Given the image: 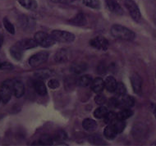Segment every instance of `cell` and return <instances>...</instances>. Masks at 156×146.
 Returning <instances> with one entry per match:
<instances>
[{"mask_svg":"<svg viewBox=\"0 0 156 146\" xmlns=\"http://www.w3.org/2000/svg\"><path fill=\"white\" fill-rule=\"evenodd\" d=\"M92 76L90 75H85L80 77L79 81H78V85L81 87H87L90 85L92 83Z\"/></svg>","mask_w":156,"mask_h":146,"instance_id":"d4e9b609","label":"cell"},{"mask_svg":"<svg viewBox=\"0 0 156 146\" xmlns=\"http://www.w3.org/2000/svg\"><path fill=\"white\" fill-rule=\"evenodd\" d=\"M84 5L94 9H99L100 8V0H82Z\"/></svg>","mask_w":156,"mask_h":146,"instance_id":"f1b7e54d","label":"cell"},{"mask_svg":"<svg viewBox=\"0 0 156 146\" xmlns=\"http://www.w3.org/2000/svg\"><path fill=\"white\" fill-rule=\"evenodd\" d=\"M125 7L129 12V14L132 16V18L135 22H139L141 18V14L137 4L136 3L134 0H125L124 2Z\"/></svg>","mask_w":156,"mask_h":146,"instance_id":"5b68a950","label":"cell"},{"mask_svg":"<svg viewBox=\"0 0 156 146\" xmlns=\"http://www.w3.org/2000/svg\"><path fill=\"white\" fill-rule=\"evenodd\" d=\"M35 40L37 42L39 45L44 47V48H48V47L53 46L56 41L52 38L51 35H48L47 33L43 31H39L35 33Z\"/></svg>","mask_w":156,"mask_h":146,"instance_id":"277c9868","label":"cell"},{"mask_svg":"<svg viewBox=\"0 0 156 146\" xmlns=\"http://www.w3.org/2000/svg\"><path fill=\"white\" fill-rule=\"evenodd\" d=\"M3 26L5 27V29L8 30V32L12 34V35H13L15 34V28H14V26L11 23V22L9 21V20L5 17V18H3Z\"/></svg>","mask_w":156,"mask_h":146,"instance_id":"1f68e13d","label":"cell"},{"mask_svg":"<svg viewBox=\"0 0 156 146\" xmlns=\"http://www.w3.org/2000/svg\"><path fill=\"white\" fill-rule=\"evenodd\" d=\"M145 129L144 128V126H143V125H136L134 127V128H133V133H135V137H138V138H140V137H144V135H145Z\"/></svg>","mask_w":156,"mask_h":146,"instance_id":"83f0119b","label":"cell"},{"mask_svg":"<svg viewBox=\"0 0 156 146\" xmlns=\"http://www.w3.org/2000/svg\"><path fill=\"white\" fill-rule=\"evenodd\" d=\"M1 101H2V99H1V96H0V102H1Z\"/></svg>","mask_w":156,"mask_h":146,"instance_id":"7bdbcfd3","label":"cell"},{"mask_svg":"<svg viewBox=\"0 0 156 146\" xmlns=\"http://www.w3.org/2000/svg\"><path fill=\"white\" fill-rule=\"evenodd\" d=\"M114 93H115L116 95H117L118 97H121V96H122V95H126V86L124 85V84L121 83V82H120V83H118Z\"/></svg>","mask_w":156,"mask_h":146,"instance_id":"4dcf8cb0","label":"cell"},{"mask_svg":"<svg viewBox=\"0 0 156 146\" xmlns=\"http://www.w3.org/2000/svg\"><path fill=\"white\" fill-rule=\"evenodd\" d=\"M3 36L1 34H0V49H1V47L3 45Z\"/></svg>","mask_w":156,"mask_h":146,"instance_id":"60d3db41","label":"cell"},{"mask_svg":"<svg viewBox=\"0 0 156 146\" xmlns=\"http://www.w3.org/2000/svg\"><path fill=\"white\" fill-rule=\"evenodd\" d=\"M82 127L85 130L88 131L94 130L97 128V123L94 120L91 118H86L82 122Z\"/></svg>","mask_w":156,"mask_h":146,"instance_id":"ffe728a7","label":"cell"},{"mask_svg":"<svg viewBox=\"0 0 156 146\" xmlns=\"http://www.w3.org/2000/svg\"><path fill=\"white\" fill-rule=\"evenodd\" d=\"M17 1L23 8H27L28 10L34 11L38 8V4L35 0H17Z\"/></svg>","mask_w":156,"mask_h":146,"instance_id":"d6986e66","label":"cell"},{"mask_svg":"<svg viewBox=\"0 0 156 146\" xmlns=\"http://www.w3.org/2000/svg\"><path fill=\"white\" fill-rule=\"evenodd\" d=\"M154 22H155V24H156V11H155V12H154Z\"/></svg>","mask_w":156,"mask_h":146,"instance_id":"b9f144b4","label":"cell"},{"mask_svg":"<svg viewBox=\"0 0 156 146\" xmlns=\"http://www.w3.org/2000/svg\"><path fill=\"white\" fill-rule=\"evenodd\" d=\"M117 134H118V132H117L115 127H113V125L112 123L108 124V126L105 127V130H104V135H105V137L107 140H109V141L113 140V139L115 138Z\"/></svg>","mask_w":156,"mask_h":146,"instance_id":"2e32d148","label":"cell"},{"mask_svg":"<svg viewBox=\"0 0 156 146\" xmlns=\"http://www.w3.org/2000/svg\"><path fill=\"white\" fill-rule=\"evenodd\" d=\"M10 54H11V56L13 57L14 59L19 61V60L22 59V49L16 44V45L11 47Z\"/></svg>","mask_w":156,"mask_h":146,"instance_id":"7402d4cb","label":"cell"},{"mask_svg":"<svg viewBox=\"0 0 156 146\" xmlns=\"http://www.w3.org/2000/svg\"><path fill=\"white\" fill-rule=\"evenodd\" d=\"M69 59V52L66 49H61L54 55V60L55 62L58 63H63V62H67Z\"/></svg>","mask_w":156,"mask_h":146,"instance_id":"7c38bea8","label":"cell"},{"mask_svg":"<svg viewBox=\"0 0 156 146\" xmlns=\"http://www.w3.org/2000/svg\"><path fill=\"white\" fill-rule=\"evenodd\" d=\"M155 78H156V73H155Z\"/></svg>","mask_w":156,"mask_h":146,"instance_id":"ee69618b","label":"cell"},{"mask_svg":"<svg viewBox=\"0 0 156 146\" xmlns=\"http://www.w3.org/2000/svg\"><path fill=\"white\" fill-rule=\"evenodd\" d=\"M108 109L105 106H100L99 108H97L94 112V116L96 117V118H104L105 116H106V114L108 113Z\"/></svg>","mask_w":156,"mask_h":146,"instance_id":"484cf974","label":"cell"},{"mask_svg":"<svg viewBox=\"0 0 156 146\" xmlns=\"http://www.w3.org/2000/svg\"><path fill=\"white\" fill-rule=\"evenodd\" d=\"M86 68H87L86 63L80 62V61H76L72 64L70 69L72 72L75 73V74H81L86 70Z\"/></svg>","mask_w":156,"mask_h":146,"instance_id":"9a60e30c","label":"cell"},{"mask_svg":"<svg viewBox=\"0 0 156 146\" xmlns=\"http://www.w3.org/2000/svg\"><path fill=\"white\" fill-rule=\"evenodd\" d=\"M50 35L56 42L60 43H72L75 40V35L64 30H53Z\"/></svg>","mask_w":156,"mask_h":146,"instance_id":"3957f363","label":"cell"},{"mask_svg":"<svg viewBox=\"0 0 156 146\" xmlns=\"http://www.w3.org/2000/svg\"><path fill=\"white\" fill-rule=\"evenodd\" d=\"M112 124L113 125V127H115L118 134L122 132L124 129H125V127H126V123L124 122V120L116 119L114 122H112Z\"/></svg>","mask_w":156,"mask_h":146,"instance_id":"4316f807","label":"cell"},{"mask_svg":"<svg viewBox=\"0 0 156 146\" xmlns=\"http://www.w3.org/2000/svg\"><path fill=\"white\" fill-rule=\"evenodd\" d=\"M13 94V81L6 80L3 81L0 88V96L3 103H7L11 99L12 95Z\"/></svg>","mask_w":156,"mask_h":146,"instance_id":"7a4b0ae2","label":"cell"},{"mask_svg":"<svg viewBox=\"0 0 156 146\" xmlns=\"http://www.w3.org/2000/svg\"><path fill=\"white\" fill-rule=\"evenodd\" d=\"M105 4L108 10L117 15H122L123 9L117 0H105Z\"/></svg>","mask_w":156,"mask_h":146,"instance_id":"9c48e42d","label":"cell"},{"mask_svg":"<svg viewBox=\"0 0 156 146\" xmlns=\"http://www.w3.org/2000/svg\"><path fill=\"white\" fill-rule=\"evenodd\" d=\"M131 83L134 92L137 95H140L142 91V79L137 73H132L131 76Z\"/></svg>","mask_w":156,"mask_h":146,"instance_id":"ba28073f","label":"cell"},{"mask_svg":"<svg viewBox=\"0 0 156 146\" xmlns=\"http://www.w3.org/2000/svg\"><path fill=\"white\" fill-rule=\"evenodd\" d=\"M116 119H118V116H117V114L113 113V112H110V113H108L106 114V116L104 117V120H105V123L107 124H110L112 122H113Z\"/></svg>","mask_w":156,"mask_h":146,"instance_id":"d6a6232c","label":"cell"},{"mask_svg":"<svg viewBox=\"0 0 156 146\" xmlns=\"http://www.w3.org/2000/svg\"><path fill=\"white\" fill-rule=\"evenodd\" d=\"M51 75V72L48 70H41L35 73V76L40 79H47Z\"/></svg>","mask_w":156,"mask_h":146,"instance_id":"836d02e7","label":"cell"},{"mask_svg":"<svg viewBox=\"0 0 156 146\" xmlns=\"http://www.w3.org/2000/svg\"><path fill=\"white\" fill-rule=\"evenodd\" d=\"M70 22L76 26H84L86 24V16L84 14L78 13L70 20Z\"/></svg>","mask_w":156,"mask_h":146,"instance_id":"603a6c76","label":"cell"},{"mask_svg":"<svg viewBox=\"0 0 156 146\" xmlns=\"http://www.w3.org/2000/svg\"><path fill=\"white\" fill-rule=\"evenodd\" d=\"M53 3H63V4H67V3H73L74 0H50Z\"/></svg>","mask_w":156,"mask_h":146,"instance_id":"74e56055","label":"cell"},{"mask_svg":"<svg viewBox=\"0 0 156 146\" xmlns=\"http://www.w3.org/2000/svg\"><path fill=\"white\" fill-rule=\"evenodd\" d=\"M90 44L94 49L98 50H102L105 51L108 48V41L103 36H96L90 41Z\"/></svg>","mask_w":156,"mask_h":146,"instance_id":"52a82bcc","label":"cell"},{"mask_svg":"<svg viewBox=\"0 0 156 146\" xmlns=\"http://www.w3.org/2000/svg\"><path fill=\"white\" fill-rule=\"evenodd\" d=\"M0 68H2V69H6V70H8V69H12V67L10 63H8V62H3L2 64H0Z\"/></svg>","mask_w":156,"mask_h":146,"instance_id":"f35d334b","label":"cell"},{"mask_svg":"<svg viewBox=\"0 0 156 146\" xmlns=\"http://www.w3.org/2000/svg\"><path fill=\"white\" fill-rule=\"evenodd\" d=\"M35 25V22H33L32 19H30L28 16H23L22 18H21V26L25 30L28 29H32L33 26Z\"/></svg>","mask_w":156,"mask_h":146,"instance_id":"cb8c5ba5","label":"cell"},{"mask_svg":"<svg viewBox=\"0 0 156 146\" xmlns=\"http://www.w3.org/2000/svg\"><path fill=\"white\" fill-rule=\"evenodd\" d=\"M110 32L114 38L122 40H133L136 37V34L132 30L122 25H113L111 27Z\"/></svg>","mask_w":156,"mask_h":146,"instance_id":"6da1fadb","label":"cell"},{"mask_svg":"<svg viewBox=\"0 0 156 146\" xmlns=\"http://www.w3.org/2000/svg\"><path fill=\"white\" fill-rule=\"evenodd\" d=\"M94 101H95V103H96L97 104H99V105H103V104L106 102V98H105V95L98 94V95H97L96 97L94 98Z\"/></svg>","mask_w":156,"mask_h":146,"instance_id":"e575fe53","label":"cell"},{"mask_svg":"<svg viewBox=\"0 0 156 146\" xmlns=\"http://www.w3.org/2000/svg\"><path fill=\"white\" fill-rule=\"evenodd\" d=\"M25 93L24 85L19 80H13V95L16 98H21Z\"/></svg>","mask_w":156,"mask_h":146,"instance_id":"5bb4252c","label":"cell"},{"mask_svg":"<svg viewBox=\"0 0 156 146\" xmlns=\"http://www.w3.org/2000/svg\"><path fill=\"white\" fill-rule=\"evenodd\" d=\"M67 138V136H66V133L64 131H58V132L57 133L56 136H55V139H56V141H64L65 139Z\"/></svg>","mask_w":156,"mask_h":146,"instance_id":"8d00e7d4","label":"cell"},{"mask_svg":"<svg viewBox=\"0 0 156 146\" xmlns=\"http://www.w3.org/2000/svg\"><path fill=\"white\" fill-rule=\"evenodd\" d=\"M34 87H35V91L37 92L38 95H45L47 94V89H46L45 84L44 83L43 81L39 79L35 82V85H34Z\"/></svg>","mask_w":156,"mask_h":146,"instance_id":"ac0fdd59","label":"cell"},{"mask_svg":"<svg viewBox=\"0 0 156 146\" xmlns=\"http://www.w3.org/2000/svg\"><path fill=\"white\" fill-rule=\"evenodd\" d=\"M92 90L96 94H100L102 92L103 89H105V81L100 77H96L92 81V83L90 85Z\"/></svg>","mask_w":156,"mask_h":146,"instance_id":"8fae6325","label":"cell"},{"mask_svg":"<svg viewBox=\"0 0 156 146\" xmlns=\"http://www.w3.org/2000/svg\"><path fill=\"white\" fill-rule=\"evenodd\" d=\"M151 108V110H152V113H153L154 115V116H155V118H156V104L155 103H152Z\"/></svg>","mask_w":156,"mask_h":146,"instance_id":"ab89813d","label":"cell"},{"mask_svg":"<svg viewBox=\"0 0 156 146\" xmlns=\"http://www.w3.org/2000/svg\"><path fill=\"white\" fill-rule=\"evenodd\" d=\"M48 58V54L47 52H40L33 55L29 59V64L33 68H36L38 66L43 64Z\"/></svg>","mask_w":156,"mask_h":146,"instance_id":"8992f818","label":"cell"},{"mask_svg":"<svg viewBox=\"0 0 156 146\" xmlns=\"http://www.w3.org/2000/svg\"><path fill=\"white\" fill-rule=\"evenodd\" d=\"M48 86H49L50 89H57V88L59 87V82L57 81V80H55V79H52L48 82Z\"/></svg>","mask_w":156,"mask_h":146,"instance_id":"d590c367","label":"cell"},{"mask_svg":"<svg viewBox=\"0 0 156 146\" xmlns=\"http://www.w3.org/2000/svg\"><path fill=\"white\" fill-rule=\"evenodd\" d=\"M16 45L20 47L22 50H25V49L27 50V49H34L35 47H37L39 44L35 41V39L34 40L33 39H23L19 41L18 43H16Z\"/></svg>","mask_w":156,"mask_h":146,"instance_id":"30bf717a","label":"cell"},{"mask_svg":"<svg viewBox=\"0 0 156 146\" xmlns=\"http://www.w3.org/2000/svg\"><path fill=\"white\" fill-rule=\"evenodd\" d=\"M119 98H120V99H119V107L121 106V107H123V108H131V107L134 106L135 99L132 96L124 95Z\"/></svg>","mask_w":156,"mask_h":146,"instance_id":"4fadbf2b","label":"cell"},{"mask_svg":"<svg viewBox=\"0 0 156 146\" xmlns=\"http://www.w3.org/2000/svg\"><path fill=\"white\" fill-rule=\"evenodd\" d=\"M54 143V141L51 136L49 135H42L39 141V144L40 145H52Z\"/></svg>","mask_w":156,"mask_h":146,"instance_id":"f546056e","label":"cell"},{"mask_svg":"<svg viewBox=\"0 0 156 146\" xmlns=\"http://www.w3.org/2000/svg\"><path fill=\"white\" fill-rule=\"evenodd\" d=\"M133 115V111L131 110L129 108H124L121 111L117 113L118 119L120 120H126Z\"/></svg>","mask_w":156,"mask_h":146,"instance_id":"44dd1931","label":"cell"},{"mask_svg":"<svg viewBox=\"0 0 156 146\" xmlns=\"http://www.w3.org/2000/svg\"><path fill=\"white\" fill-rule=\"evenodd\" d=\"M118 82L113 76H107L105 80V86L108 92L113 93L115 91Z\"/></svg>","mask_w":156,"mask_h":146,"instance_id":"e0dca14e","label":"cell"}]
</instances>
